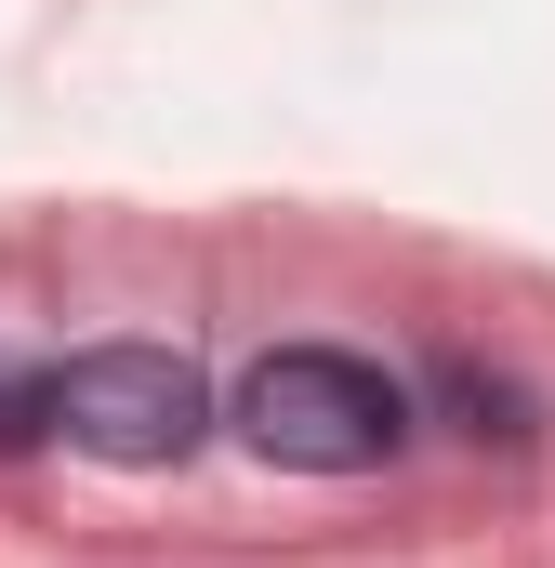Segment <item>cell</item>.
Masks as SVG:
<instances>
[{
	"mask_svg": "<svg viewBox=\"0 0 555 568\" xmlns=\"http://www.w3.org/2000/svg\"><path fill=\"white\" fill-rule=\"evenodd\" d=\"M225 424L265 449L278 476H371L411 449V384L357 344H265L225 397Z\"/></svg>",
	"mask_w": 555,
	"mask_h": 568,
	"instance_id": "6da1fadb",
	"label": "cell"
},
{
	"mask_svg": "<svg viewBox=\"0 0 555 568\" xmlns=\"http://www.w3.org/2000/svg\"><path fill=\"white\" fill-rule=\"evenodd\" d=\"M53 436V371H0V449H40Z\"/></svg>",
	"mask_w": 555,
	"mask_h": 568,
	"instance_id": "3957f363",
	"label": "cell"
},
{
	"mask_svg": "<svg viewBox=\"0 0 555 568\" xmlns=\"http://www.w3.org/2000/svg\"><path fill=\"white\" fill-rule=\"evenodd\" d=\"M53 436H80L93 463L159 476V463H185L212 436V384H199L185 344H80L53 371Z\"/></svg>",
	"mask_w": 555,
	"mask_h": 568,
	"instance_id": "7a4b0ae2",
	"label": "cell"
},
{
	"mask_svg": "<svg viewBox=\"0 0 555 568\" xmlns=\"http://www.w3.org/2000/svg\"><path fill=\"white\" fill-rule=\"evenodd\" d=\"M436 384H450V397H463V410H476V436H529V424H516V397H503V384H490V371H463V357H450V371H436Z\"/></svg>",
	"mask_w": 555,
	"mask_h": 568,
	"instance_id": "277c9868",
	"label": "cell"
}]
</instances>
